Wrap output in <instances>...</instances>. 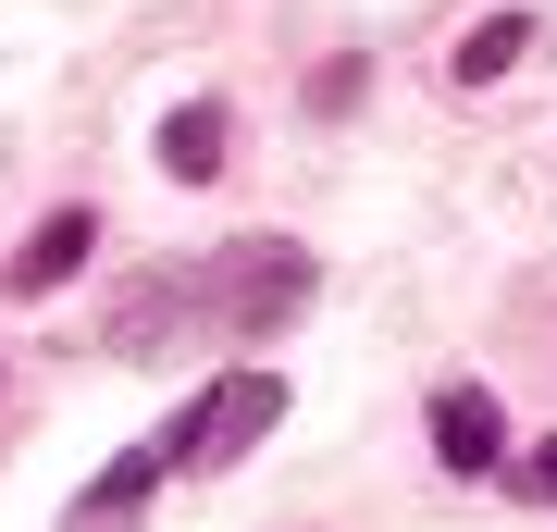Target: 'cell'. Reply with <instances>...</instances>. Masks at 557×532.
Here are the masks:
<instances>
[{
  "label": "cell",
  "instance_id": "1",
  "mask_svg": "<svg viewBox=\"0 0 557 532\" xmlns=\"http://www.w3.org/2000/svg\"><path fill=\"white\" fill-rule=\"evenodd\" d=\"M273 421H285V384H273V372H223L211 396H186V409L161 421L149 458H161V471H223V458H248Z\"/></svg>",
  "mask_w": 557,
  "mask_h": 532
},
{
  "label": "cell",
  "instance_id": "2",
  "mask_svg": "<svg viewBox=\"0 0 557 532\" xmlns=\"http://www.w3.org/2000/svg\"><path fill=\"white\" fill-rule=\"evenodd\" d=\"M199 310L236 322V335H273L285 310H310V260L260 236V248H236V260H211V273H199Z\"/></svg>",
  "mask_w": 557,
  "mask_h": 532
},
{
  "label": "cell",
  "instance_id": "3",
  "mask_svg": "<svg viewBox=\"0 0 557 532\" xmlns=\"http://www.w3.org/2000/svg\"><path fill=\"white\" fill-rule=\"evenodd\" d=\"M434 458H446L458 483H483V471L508 458V421H496V396H483V384H446V396H434Z\"/></svg>",
  "mask_w": 557,
  "mask_h": 532
},
{
  "label": "cell",
  "instance_id": "4",
  "mask_svg": "<svg viewBox=\"0 0 557 532\" xmlns=\"http://www.w3.org/2000/svg\"><path fill=\"white\" fill-rule=\"evenodd\" d=\"M87 248H100V211H50L38 236L13 248V297H50V285H75V273H87Z\"/></svg>",
  "mask_w": 557,
  "mask_h": 532
},
{
  "label": "cell",
  "instance_id": "5",
  "mask_svg": "<svg viewBox=\"0 0 557 532\" xmlns=\"http://www.w3.org/2000/svg\"><path fill=\"white\" fill-rule=\"evenodd\" d=\"M149 483H161V458H149V446H137V458H112V471L87 483L75 508H62V532H124V520L149 508Z\"/></svg>",
  "mask_w": 557,
  "mask_h": 532
},
{
  "label": "cell",
  "instance_id": "6",
  "mask_svg": "<svg viewBox=\"0 0 557 532\" xmlns=\"http://www.w3.org/2000/svg\"><path fill=\"white\" fill-rule=\"evenodd\" d=\"M161 174H174V186H211L223 174V99H186V112L161 124Z\"/></svg>",
  "mask_w": 557,
  "mask_h": 532
},
{
  "label": "cell",
  "instance_id": "7",
  "mask_svg": "<svg viewBox=\"0 0 557 532\" xmlns=\"http://www.w3.org/2000/svg\"><path fill=\"white\" fill-rule=\"evenodd\" d=\"M520 50H533V13H483L471 38H458V62H446V75H458V87H496Z\"/></svg>",
  "mask_w": 557,
  "mask_h": 532
},
{
  "label": "cell",
  "instance_id": "8",
  "mask_svg": "<svg viewBox=\"0 0 557 532\" xmlns=\"http://www.w3.org/2000/svg\"><path fill=\"white\" fill-rule=\"evenodd\" d=\"M520 495H533V508H557V446H533V458H520V471H508Z\"/></svg>",
  "mask_w": 557,
  "mask_h": 532
}]
</instances>
